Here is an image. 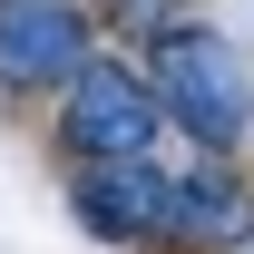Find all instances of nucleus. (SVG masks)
<instances>
[{
	"mask_svg": "<svg viewBox=\"0 0 254 254\" xmlns=\"http://www.w3.org/2000/svg\"><path fill=\"white\" fill-rule=\"evenodd\" d=\"M59 137L78 147L88 166H137L157 147V88L118 59H88L68 78V108H59Z\"/></svg>",
	"mask_w": 254,
	"mask_h": 254,
	"instance_id": "obj_2",
	"label": "nucleus"
},
{
	"mask_svg": "<svg viewBox=\"0 0 254 254\" xmlns=\"http://www.w3.org/2000/svg\"><path fill=\"white\" fill-rule=\"evenodd\" d=\"M166 225H186V235H205V245H225V235H245L254 205L235 176H186V186H166Z\"/></svg>",
	"mask_w": 254,
	"mask_h": 254,
	"instance_id": "obj_5",
	"label": "nucleus"
},
{
	"mask_svg": "<svg viewBox=\"0 0 254 254\" xmlns=\"http://www.w3.org/2000/svg\"><path fill=\"white\" fill-rule=\"evenodd\" d=\"M78 215H88L98 235H157L166 225V176L147 157L137 166H88V176H78Z\"/></svg>",
	"mask_w": 254,
	"mask_h": 254,
	"instance_id": "obj_4",
	"label": "nucleus"
},
{
	"mask_svg": "<svg viewBox=\"0 0 254 254\" xmlns=\"http://www.w3.org/2000/svg\"><path fill=\"white\" fill-rule=\"evenodd\" d=\"M157 118H176L195 147L225 157V147L254 127V78H245V59H235L215 30H166V49H157Z\"/></svg>",
	"mask_w": 254,
	"mask_h": 254,
	"instance_id": "obj_1",
	"label": "nucleus"
},
{
	"mask_svg": "<svg viewBox=\"0 0 254 254\" xmlns=\"http://www.w3.org/2000/svg\"><path fill=\"white\" fill-rule=\"evenodd\" d=\"M88 68V20L68 0H0V88H59Z\"/></svg>",
	"mask_w": 254,
	"mask_h": 254,
	"instance_id": "obj_3",
	"label": "nucleus"
}]
</instances>
